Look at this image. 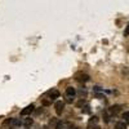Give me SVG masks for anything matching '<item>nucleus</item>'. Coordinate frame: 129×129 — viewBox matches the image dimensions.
Returning a JSON list of instances; mask_svg holds the SVG:
<instances>
[{
    "mask_svg": "<svg viewBox=\"0 0 129 129\" xmlns=\"http://www.w3.org/2000/svg\"><path fill=\"white\" fill-rule=\"evenodd\" d=\"M103 119H105V123H109V121H110V116L107 115V112L103 114Z\"/></svg>",
    "mask_w": 129,
    "mask_h": 129,
    "instance_id": "nucleus-12",
    "label": "nucleus"
},
{
    "mask_svg": "<svg viewBox=\"0 0 129 129\" xmlns=\"http://www.w3.org/2000/svg\"><path fill=\"white\" fill-rule=\"evenodd\" d=\"M54 109H56V114L57 115H62L63 109H64V103L62 101H57L56 105H54Z\"/></svg>",
    "mask_w": 129,
    "mask_h": 129,
    "instance_id": "nucleus-4",
    "label": "nucleus"
},
{
    "mask_svg": "<svg viewBox=\"0 0 129 129\" xmlns=\"http://www.w3.org/2000/svg\"><path fill=\"white\" fill-rule=\"evenodd\" d=\"M123 119H124V121L126 124H129V112H124L123 114Z\"/></svg>",
    "mask_w": 129,
    "mask_h": 129,
    "instance_id": "nucleus-10",
    "label": "nucleus"
},
{
    "mask_svg": "<svg viewBox=\"0 0 129 129\" xmlns=\"http://www.w3.org/2000/svg\"><path fill=\"white\" fill-rule=\"evenodd\" d=\"M83 112H85V114H88V112H89V106H88V105L84 107V111H83Z\"/></svg>",
    "mask_w": 129,
    "mask_h": 129,
    "instance_id": "nucleus-14",
    "label": "nucleus"
},
{
    "mask_svg": "<svg viewBox=\"0 0 129 129\" xmlns=\"http://www.w3.org/2000/svg\"><path fill=\"white\" fill-rule=\"evenodd\" d=\"M75 79H76L78 81H80V83H87V81H89V75L83 74V72H79V74H76Z\"/></svg>",
    "mask_w": 129,
    "mask_h": 129,
    "instance_id": "nucleus-3",
    "label": "nucleus"
},
{
    "mask_svg": "<svg viewBox=\"0 0 129 129\" xmlns=\"http://www.w3.org/2000/svg\"><path fill=\"white\" fill-rule=\"evenodd\" d=\"M75 95H76V90H75V88L72 87H67L66 88V97H67V101L69 102H72Z\"/></svg>",
    "mask_w": 129,
    "mask_h": 129,
    "instance_id": "nucleus-1",
    "label": "nucleus"
},
{
    "mask_svg": "<svg viewBox=\"0 0 129 129\" xmlns=\"http://www.w3.org/2000/svg\"><path fill=\"white\" fill-rule=\"evenodd\" d=\"M72 128H75V126L69 121H58L56 125V129H72Z\"/></svg>",
    "mask_w": 129,
    "mask_h": 129,
    "instance_id": "nucleus-2",
    "label": "nucleus"
},
{
    "mask_svg": "<svg viewBox=\"0 0 129 129\" xmlns=\"http://www.w3.org/2000/svg\"><path fill=\"white\" fill-rule=\"evenodd\" d=\"M119 111H120V106H112L111 109H110V112H111V115H117L119 114Z\"/></svg>",
    "mask_w": 129,
    "mask_h": 129,
    "instance_id": "nucleus-8",
    "label": "nucleus"
},
{
    "mask_svg": "<svg viewBox=\"0 0 129 129\" xmlns=\"http://www.w3.org/2000/svg\"><path fill=\"white\" fill-rule=\"evenodd\" d=\"M34 109H35V106L31 103V105H28L27 107H25V109L21 111V115H30L32 111H34Z\"/></svg>",
    "mask_w": 129,
    "mask_h": 129,
    "instance_id": "nucleus-6",
    "label": "nucleus"
},
{
    "mask_svg": "<svg viewBox=\"0 0 129 129\" xmlns=\"http://www.w3.org/2000/svg\"><path fill=\"white\" fill-rule=\"evenodd\" d=\"M98 123V119H97L95 116H93L92 119H90V121H89V125H92V124H97Z\"/></svg>",
    "mask_w": 129,
    "mask_h": 129,
    "instance_id": "nucleus-11",
    "label": "nucleus"
},
{
    "mask_svg": "<svg viewBox=\"0 0 129 129\" xmlns=\"http://www.w3.org/2000/svg\"><path fill=\"white\" fill-rule=\"evenodd\" d=\"M34 124V120L31 119V117H27V119H23V128L25 129H28L31 128V125Z\"/></svg>",
    "mask_w": 129,
    "mask_h": 129,
    "instance_id": "nucleus-7",
    "label": "nucleus"
},
{
    "mask_svg": "<svg viewBox=\"0 0 129 129\" xmlns=\"http://www.w3.org/2000/svg\"><path fill=\"white\" fill-rule=\"evenodd\" d=\"M45 95H48V97H49V100H50V101H53V100L58 98V97H59V93H58V90L53 89V90H49V92H47V94H45Z\"/></svg>",
    "mask_w": 129,
    "mask_h": 129,
    "instance_id": "nucleus-5",
    "label": "nucleus"
},
{
    "mask_svg": "<svg viewBox=\"0 0 129 129\" xmlns=\"http://www.w3.org/2000/svg\"><path fill=\"white\" fill-rule=\"evenodd\" d=\"M124 36H129V25L125 27V30H124Z\"/></svg>",
    "mask_w": 129,
    "mask_h": 129,
    "instance_id": "nucleus-13",
    "label": "nucleus"
},
{
    "mask_svg": "<svg viewBox=\"0 0 129 129\" xmlns=\"http://www.w3.org/2000/svg\"><path fill=\"white\" fill-rule=\"evenodd\" d=\"M115 129H126V123H125V121H119V123H116Z\"/></svg>",
    "mask_w": 129,
    "mask_h": 129,
    "instance_id": "nucleus-9",
    "label": "nucleus"
}]
</instances>
